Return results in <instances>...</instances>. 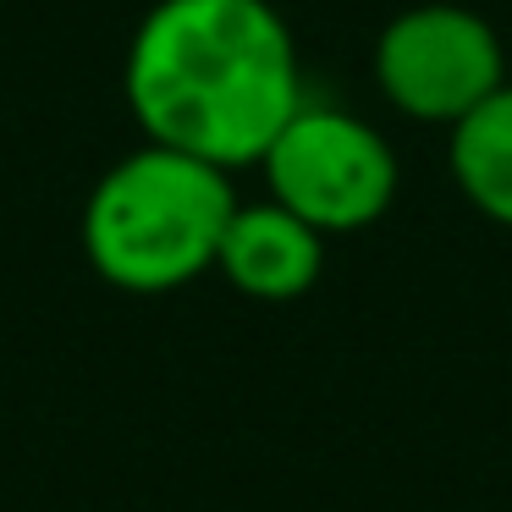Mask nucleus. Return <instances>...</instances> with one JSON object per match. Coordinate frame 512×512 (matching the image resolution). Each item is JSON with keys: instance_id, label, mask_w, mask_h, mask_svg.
<instances>
[{"instance_id": "nucleus-1", "label": "nucleus", "mask_w": 512, "mask_h": 512, "mask_svg": "<svg viewBox=\"0 0 512 512\" xmlns=\"http://www.w3.org/2000/svg\"><path fill=\"white\" fill-rule=\"evenodd\" d=\"M122 94L149 144L221 171L259 166L303 105L298 45L270 0H155L127 45Z\"/></svg>"}, {"instance_id": "nucleus-2", "label": "nucleus", "mask_w": 512, "mask_h": 512, "mask_svg": "<svg viewBox=\"0 0 512 512\" xmlns=\"http://www.w3.org/2000/svg\"><path fill=\"white\" fill-rule=\"evenodd\" d=\"M232 210L237 193L221 166L144 144L94 182L83 204V259L122 292H177L215 270Z\"/></svg>"}, {"instance_id": "nucleus-3", "label": "nucleus", "mask_w": 512, "mask_h": 512, "mask_svg": "<svg viewBox=\"0 0 512 512\" xmlns=\"http://www.w3.org/2000/svg\"><path fill=\"white\" fill-rule=\"evenodd\" d=\"M270 199L320 237L364 232L397 199V155L369 122L331 105H298L259 155Z\"/></svg>"}, {"instance_id": "nucleus-4", "label": "nucleus", "mask_w": 512, "mask_h": 512, "mask_svg": "<svg viewBox=\"0 0 512 512\" xmlns=\"http://www.w3.org/2000/svg\"><path fill=\"white\" fill-rule=\"evenodd\" d=\"M375 83L402 116L452 127L507 83V56L496 28L479 12L430 0V6L397 12L380 28Z\"/></svg>"}, {"instance_id": "nucleus-5", "label": "nucleus", "mask_w": 512, "mask_h": 512, "mask_svg": "<svg viewBox=\"0 0 512 512\" xmlns=\"http://www.w3.org/2000/svg\"><path fill=\"white\" fill-rule=\"evenodd\" d=\"M320 265H325V237L276 199L237 204L232 221H226L221 254H215V270L243 298H259V303L303 298L320 281Z\"/></svg>"}, {"instance_id": "nucleus-6", "label": "nucleus", "mask_w": 512, "mask_h": 512, "mask_svg": "<svg viewBox=\"0 0 512 512\" xmlns=\"http://www.w3.org/2000/svg\"><path fill=\"white\" fill-rule=\"evenodd\" d=\"M446 160L463 199L496 226H512V83H501L468 116H457Z\"/></svg>"}]
</instances>
